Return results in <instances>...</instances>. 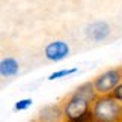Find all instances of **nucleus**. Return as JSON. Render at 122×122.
<instances>
[{
    "label": "nucleus",
    "mask_w": 122,
    "mask_h": 122,
    "mask_svg": "<svg viewBox=\"0 0 122 122\" xmlns=\"http://www.w3.org/2000/svg\"><path fill=\"white\" fill-rule=\"evenodd\" d=\"M77 72V68H69V69H60V71H56L53 72L51 76L48 77V80H57V78H62V77H66L69 74H74Z\"/></svg>",
    "instance_id": "nucleus-8"
},
{
    "label": "nucleus",
    "mask_w": 122,
    "mask_h": 122,
    "mask_svg": "<svg viewBox=\"0 0 122 122\" xmlns=\"http://www.w3.org/2000/svg\"><path fill=\"white\" fill-rule=\"evenodd\" d=\"M33 122H35V121H33Z\"/></svg>",
    "instance_id": "nucleus-11"
},
{
    "label": "nucleus",
    "mask_w": 122,
    "mask_h": 122,
    "mask_svg": "<svg viewBox=\"0 0 122 122\" xmlns=\"http://www.w3.org/2000/svg\"><path fill=\"white\" fill-rule=\"evenodd\" d=\"M44 54L51 62H59L69 54V47L63 41H53L44 48Z\"/></svg>",
    "instance_id": "nucleus-5"
},
{
    "label": "nucleus",
    "mask_w": 122,
    "mask_h": 122,
    "mask_svg": "<svg viewBox=\"0 0 122 122\" xmlns=\"http://www.w3.org/2000/svg\"><path fill=\"white\" fill-rule=\"evenodd\" d=\"M91 118L95 122H122V102L112 95L98 97L92 102Z\"/></svg>",
    "instance_id": "nucleus-1"
},
{
    "label": "nucleus",
    "mask_w": 122,
    "mask_h": 122,
    "mask_svg": "<svg viewBox=\"0 0 122 122\" xmlns=\"http://www.w3.org/2000/svg\"><path fill=\"white\" fill-rule=\"evenodd\" d=\"M62 107L68 122H81L87 116H91L92 101L74 91L62 101Z\"/></svg>",
    "instance_id": "nucleus-2"
},
{
    "label": "nucleus",
    "mask_w": 122,
    "mask_h": 122,
    "mask_svg": "<svg viewBox=\"0 0 122 122\" xmlns=\"http://www.w3.org/2000/svg\"><path fill=\"white\" fill-rule=\"evenodd\" d=\"M110 95H112V97H115L118 101H121V102H122V83H121V84H118V86L115 87V91L112 92Z\"/></svg>",
    "instance_id": "nucleus-10"
},
{
    "label": "nucleus",
    "mask_w": 122,
    "mask_h": 122,
    "mask_svg": "<svg viewBox=\"0 0 122 122\" xmlns=\"http://www.w3.org/2000/svg\"><path fill=\"white\" fill-rule=\"evenodd\" d=\"M20 65L15 57H3L0 62V74L3 78H11L18 72Z\"/></svg>",
    "instance_id": "nucleus-7"
},
{
    "label": "nucleus",
    "mask_w": 122,
    "mask_h": 122,
    "mask_svg": "<svg viewBox=\"0 0 122 122\" xmlns=\"http://www.w3.org/2000/svg\"><path fill=\"white\" fill-rule=\"evenodd\" d=\"M92 81L98 97L110 95L115 91V87L122 83V66H115L107 69V71H102Z\"/></svg>",
    "instance_id": "nucleus-3"
},
{
    "label": "nucleus",
    "mask_w": 122,
    "mask_h": 122,
    "mask_svg": "<svg viewBox=\"0 0 122 122\" xmlns=\"http://www.w3.org/2000/svg\"><path fill=\"white\" fill-rule=\"evenodd\" d=\"M32 104V100H21V101H18L17 104H15V110H26V109H29Z\"/></svg>",
    "instance_id": "nucleus-9"
},
{
    "label": "nucleus",
    "mask_w": 122,
    "mask_h": 122,
    "mask_svg": "<svg viewBox=\"0 0 122 122\" xmlns=\"http://www.w3.org/2000/svg\"><path fill=\"white\" fill-rule=\"evenodd\" d=\"M110 35V29H109V24L104 21H97L91 24L87 27V36L93 41H104L107 36Z\"/></svg>",
    "instance_id": "nucleus-6"
},
{
    "label": "nucleus",
    "mask_w": 122,
    "mask_h": 122,
    "mask_svg": "<svg viewBox=\"0 0 122 122\" xmlns=\"http://www.w3.org/2000/svg\"><path fill=\"white\" fill-rule=\"evenodd\" d=\"M35 122H68L65 118V112L62 107V102L57 104H50L45 106L38 112L35 116Z\"/></svg>",
    "instance_id": "nucleus-4"
}]
</instances>
